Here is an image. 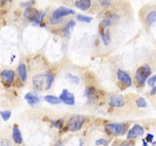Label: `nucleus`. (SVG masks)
Returning a JSON list of instances; mask_svg holds the SVG:
<instances>
[{
  "label": "nucleus",
  "instance_id": "obj_8",
  "mask_svg": "<svg viewBox=\"0 0 156 146\" xmlns=\"http://www.w3.org/2000/svg\"><path fill=\"white\" fill-rule=\"evenodd\" d=\"M44 75L42 74H37L33 78V85L36 90H42L44 84Z\"/></svg>",
  "mask_w": 156,
  "mask_h": 146
},
{
  "label": "nucleus",
  "instance_id": "obj_29",
  "mask_svg": "<svg viewBox=\"0 0 156 146\" xmlns=\"http://www.w3.org/2000/svg\"><path fill=\"white\" fill-rule=\"evenodd\" d=\"M101 6L104 8H108L111 5V0H98Z\"/></svg>",
  "mask_w": 156,
  "mask_h": 146
},
{
  "label": "nucleus",
  "instance_id": "obj_35",
  "mask_svg": "<svg viewBox=\"0 0 156 146\" xmlns=\"http://www.w3.org/2000/svg\"><path fill=\"white\" fill-rule=\"evenodd\" d=\"M56 146H64V145L61 141H59V142H57V144H56Z\"/></svg>",
  "mask_w": 156,
  "mask_h": 146
},
{
  "label": "nucleus",
  "instance_id": "obj_31",
  "mask_svg": "<svg viewBox=\"0 0 156 146\" xmlns=\"http://www.w3.org/2000/svg\"><path fill=\"white\" fill-rule=\"evenodd\" d=\"M34 0H30L29 2H26L22 3L21 5H22L23 6H24V7L28 8V7H30V6L34 4Z\"/></svg>",
  "mask_w": 156,
  "mask_h": 146
},
{
  "label": "nucleus",
  "instance_id": "obj_7",
  "mask_svg": "<svg viewBox=\"0 0 156 146\" xmlns=\"http://www.w3.org/2000/svg\"><path fill=\"white\" fill-rule=\"evenodd\" d=\"M117 78L120 81V82H123L126 86L129 87L132 85V79H131L130 76L126 73L125 71H123V70L119 69L117 71Z\"/></svg>",
  "mask_w": 156,
  "mask_h": 146
},
{
  "label": "nucleus",
  "instance_id": "obj_2",
  "mask_svg": "<svg viewBox=\"0 0 156 146\" xmlns=\"http://www.w3.org/2000/svg\"><path fill=\"white\" fill-rule=\"evenodd\" d=\"M85 121V116L83 115H74L70 118L67 123V128L71 132H76L81 129Z\"/></svg>",
  "mask_w": 156,
  "mask_h": 146
},
{
  "label": "nucleus",
  "instance_id": "obj_36",
  "mask_svg": "<svg viewBox=\"0 0 156 146\" xmlns=\"http://www.w3.org/2000/svg\"><path fill=\"white\" fill-rule=\"evenodd\" d=\"M79 146H83V141H82V139L79 141Z\"/></svg>",
  "mask_w": 156,
  "mask_h": 146
},
{
  "label": "nucleus",
  "instance_id": "obj_9",
  "mask_svg": "<svg viewBox=\"0 0 156 146\" xmlns=\"http://www.w3.org/2000/svg\"><path fill=\"white\" fill-rule=\"evenodd\" d=\"M109 104L114 107H121L125 104V102L121 97L118 95H113L110 99Z\"/></svg>",
  "mask_w": 156,
  "mask_h": 146
},
{
  "label": "nucleus",
  "instance_id": "obj_23",
  "mask_svg": "<svg viewBox=\"0 0 156 146\" xmlns=\"http://www.w3.org/2000/svg\"><path fill=\"white\" fill-rule=\"evenodd\" d=\"M77 19L79 20V21H81V22L90 23L93 20V18H91V17L85 16V15H78Z\"/></svg>",
  "mask_w": 156,
  "mask_h": 146
},
{
  "label": "nucleus",
  "instance_id": "obj_19",
  "mask_svg": "<svg viewBox=\"0 0 156 146\" xmlns=\"http://www.w3.org/2000/svg\"><path fill=\"white\" fill-rule=\"evenodd\" d=\"M44 100L45 101H47V103H50V104H59L61 103V100H59L58 97H55L53 95H47L44 97Z\"/></svg>",
  "mask_w": 156,
  "mask_h": 146
},
{
  "label": "nucleus",
  "instance_id": "obj_20",
  "mask_svg": "<svg viewBox=\"0 0 156 146\" xmlns=\"http://www.w3.org/2000/svg\"><path fill=\"white\" fill-rule=\"evenodd\" d=\"M66 79L69 82H71V83L73 84H75V85H78V84L79 83V77L71 74V73H68V74L66 75Z\"/></svg>",
  "mask_w": 156,
  "mask_h": 146
},
{
  "label": "nucleus",
  "instance_id": "obj_14",
  "mask_svg": "<svg viewBox=\"0 0 156 146\" xmlns=\"http://www.w3.org/2000/svg\"><path fill=\"white\" fill-rule=\"evenodd\" d=\"M76 6L82 11H87L91 6V0H76Z\"/></svg>",
  "mask_w": 156,
  "mask_h": 146
},
{
  "label": "nucleus",
  "instance_id": "obj_26",
  "mask_svg": "<svg viewBox=\"0 0 156 146\" xmlns=\"http://www.w3.org/2000/svg\"><path fill=\"white\" fill-rule=\"evenodd\" d=\"M44 15H45V14H44V13H38L37 15L36 18H35V20L33 21L34 24H36V25H37V24H41V21H43V18H44Z\"/></svg>",
  "mask_w": 156,
  "mask_h": 146
},
{
  "label": "nucleus",
  "instance_id": "obj_38",
  "mask_svg": "<svg viewBox=\"0 0 156 146\" xmlns=\"http://www.w3.org/2000/svg\"><path fill=\"white\" fill-rule=\"evenodd\" d=\"M3 1H5V0H0V2H3Z\"/></svg>",
  "mask_w": 156,
  "mask_h": 146
},
{
  "label": "nucleus",
  "instance_id": "obj_28",
  "mask_svg": "<svg viewBox=\"0 0 156 146\" xmlns=\"http://www.w3.org/2000/svg\"><path fill=\"white\" fill-rule=\"evenodd\" d=\"M51 123L57 129H60L62 128V125H63V120H59L56 121H51Z\"/></svg>",
  "mask_w": 156,
  "mask_h": 146
},
{
  "label": "nucleus",
  "instance_id": "obj_1",
  "mask_svg": "<svg viewBox=\"0 0 156 146\" xmlns=\"http://www.w3.org/2000/svg\"><path fill=\"white\" fill-rule=\"evenodd\" d=\"M76 12L71 9L65 7H59L54 10L50 18V23L51 24H59L63 21V17L69 15H74Z\"/></svg>",
  "mask_w": 156,
  "mask_h": 146
},
{
  "label": "nucleus",
  "instance_id": "obj_12",
  "mask_svg": "<svg viewBox=\"0 0 156 146\" xmlns=\"http://www.w3.org/2000/svg\"><path fill=\"white\" fill-rule=\"evenodd\" d=\"M37 14L38 12L36 9L31 7H28L26 9L25 12L24 14V16L26 19H28L29 21H34L35 20V18H36Z\"/></svg>",
  "mask_w": 156,
  "mask_h": 146
},
{
  "label": "nucleus",
  "instance_id": "obj_30",
  "mask_svg": "<svg viewBox=\"0 0 156 146\" xmlns=\"http://www.w3.org/2000/svg\"><path fill=\"white\" fill-rule=\"evenodd\" d=\"M155 81H156V76L153 75L152 77H151L150 78L148 79V84H149V86L155 87Z\"/></svg>",
  "mask_w": 156,
  "mask_h": 146
},
{
  "label": "nucleus",
  "instance_id": "obj_6",
  "mask_svg": "<svg viewBox=\"0 0 156 146\" xmlns=\"http://www.w3.org/2000/svg\"><path fill=\"white\" fill-rule=\"evenodd\" d=\"M144 134V129L140 125L136 124L133 127L129 130V133L127 135L128 139H133V138H136L137 137H140Z\"/></svg>",
  "mask_w": 156,
  "mask_h": 146
},
{
  "label": "nucleus",
  "instance_id": "obj_24",
  "mask_svg": "<svg viewBox=\"0 0 156 146\" xmlns=\"http://www.w3.org/2000/svg\"><path fill=\"white\" fill-rule=\"evenodd\" d=\"M11 114L12 112L11 110H4V111H0V115H1L2 118L3 119L4 121H7L10 119Z\"/></svg>",
  "mask_w": 156,
  "mask_h": 146
},
{
  "label": "nucleus",
  "instance_id": "obj_18",
  "mask_svg": "<svg viewBox=\"0 0 156 146\" xmlns=\"http://www.w3.org/2000/svg\"><path fill=\"white\" fill-rule=\"evenodd\" d=\"M46 82H47V85H46V90H49L51 88L53 82L54 81V76L50 71H47L45 75Z\"/></svg>",
  "mask_w": 156,
  "mask_h": 146
},
{
  "label": "nucleus",
  "instance_id": "obj_27",
  "mask_svg": "<svg viewBox=\"0 0 156 146\" xmlns=\"http://www.w3.org/2000/svg\"><path fill=\"white\" fill-rule=\"evenodd\" d=\"M108 144V141L105 138H100V139H98L95 141V145L99 146V145H104L107 146Z\"/></svg>",
  "mask_w": 156,
  "mask_h": 146
},
{
  "label": "nucleus",
  "instance_id": "obj_11",
  "mask_svg": "<svg viewBox=\"0 0 156 146\" xmlns=\"http://www.w3.org/2000/svg\"><path fill=\"white\" fill-rule=\"evenodd\" d=\"M24 98L27 100L28 104H30V106H34V105L38 104L41 102V99L38 96H37L36 94H34L32 93H27L25 95Z\"/></svg>",
  "mask_w": 156,
  "mask_h": 146
},
{
  "label": "nucleus",
  "instance_id": "obj_37",
  "mask_svg": "<svg viewBox=\"0 0 156 146\" xmlns=\"http://www.w3.org/2000/svg\"><path fill=\"white\" fill-rule=\"evenodd\" d=\"M143 145H144V146H148L147 143H146V140H145V139H143Z\"/></svg>",
  "mask_w": 156,
  "mask_h": 146
},
{
  "label": "nucleus",
  "instance_id": "obj_32",
  "mask_svg": "<svg viewBox=\"0 0 156 146\" xmlns=\"http://www.w3.org/2000/svg\"><path fill=\"white\" fill-rule=\"evenodd\" d=\"M119 146H133V144H132V142H131V141H123L120 143V144Z\"/></svg>",
  "mask_w": 156,
  "mask_h": 146
},
{
  "label": "nucleus",
  "instance_id": "obj_17",
  "mask_svg": "<svg viewBox=\"0 0 156 146\" xmlns=\"http://www.w3.org/2000/svg\"><path fill=\"white\" fill-rule=\"evenodd\" d=\"M85 94L89 99H94L98 97V92L94 87H89L85 91Z\"/></svg>",
  "mask_w": 156,
  "mask_h": 146
},
{
  "label": "nucleus",
  "instance_id": "obj_10",
  "mask_svg": "<svg viewBox=\"0 0 156 146\" xmlns=\"http://www.w3.org/2000/svg\"><path fill=\"white\" fill-rule=\"evenodd\" d=\"M2 78L4 79L5 82L7 83L11 84L14 81L15 78V72L14 71L10 69H5L1 72Z\"/></svg>",
  "mask_w": 156,
  "mask_h": 146
},
{
  "label": "nucleus",
  "instance_id": "obj_33",
  "mask_svg": "<svg viewBox=\"0 0 156 146\" xmlns=\"http://www.w3.org/2000/svg\"><path fill=\"white\" fill-rule=\"evenodd\" d=\"M153 138H154L153 135H152V134H149L145 140H147V141H149V142H152V140H153Z\"/></svg>",
  "mask_w": 156,
  "mask_h": 146
},
{
  "label": "nucleus",
  "instance_id": "obj_25",
  "mask_svg": "<svg viewBox=\"0 0 156 146\" xmlns=\"http://www.w3.org/2000/svg\"><path fill=\"white\" fill-rule=\"evenodd\" d=\"M136 105L138 107H146L147 106V103H146V100L143 97H140L136 100Z\"/></svg>",
  "mask_w": 156,
  "mask_h": 146
},
{
  "label": "nucleus",
  "instance_id": "obj_3",
  "mask_svg": "<svg viewBox=\"0 0 156 146\" xmlns=\"http://www.w3.org/2000/svg\"><path fill=\"white\" fill-rule=\"evenodd\" d=\"M152 74V69L149 65H144L140 67L136 73V79L140 85H143L146 82V79Z\"/></svg>",
  "mask_w": 156,
  "mask_h": 146
},
{
  "label": "nucleus",
  "instance_id": "obj_16",
  "mask_svg": "<svg viewBox=\"0 0 156 146\" xmlns=\"http://www.w3.org/2000/svg\"><path fill=\"white\" fill-rule=\"evenodd\" d=\"M18 71L21 80H22L23 82H25V81L27 80V68H26V65H24V64H21V65L18 66Z\"/></svg>",
  "mask_w": 156,
  "mask_h": 146
},
{
  "label": "nucleus",
  "instance_id": "obj_21",
  "mask_svg": "<svg viewBox=\"0 0 156 146\" xmlns=\"http://www.w3.org/2000/svg\"><path fill=\"white\" fill-rule=\"evenodd\" d=\"M101 39L105 45H108L111 43V36H110L109 31H106L105 33H104L103 31L101 30Z\"/></svg>",
  "mask_w": 156,
  "mask_h": 146
},
{
  "label": "nucleus",
  "instance_id": "obj_22",
  "mask_svg": "<svg viewBox=\"0 0 156 146\" xmlns=\"http://www.w3.org/2000/svg\"><path fill=\"white\" fill-rule=\"evenodd\" d=\"M75 26H76V21H73V20H71V21L69 22V24H67V26L66 27V28L64 29V34L66 35V36H69L70 34V31H71V30L73 29V27H74Z\"/></svg>",
  "mask_w": 156,
  "mask_h": 146
},
{
  "label": "nucleus",
  "instance_id": "obj_13",
  "mask_svg": "<svg viewBox=\"0 0 156 146\" xmlns=\"http://www.w3.org/2000/svg\"><path fill=\"white\" fill-rule=\"evenodd\" d=\"M12 139L14 140L15 143L20 144L22 143V135L20 129H18V126H14L13 130H12Z\"/></svg>",
  "mask_w": 156,
  "mask_h": 146
},
{
  "label": "nucleus",
  "instance_id": "obj_34",
  "mask_svg": "<svg viewBox=\"0 0 156 146\" xmlns=\"http://www.w3.org/2000/svg\"><path fill=\"white\" fill-rule=\"evenodd\" d=\"M156 93V88L155 87H153V89L152 90V91H151V94L152 95H155Z\"/></svg>",
  "mask_w": 156,
  "mask_h": 146
},
{
  "label": "nucleus",
  "instance_id": "obj_4",
  "mask_svg": "<svg viewBox=\"0 0 156 146\" xmlns=\"http://www.w3.org/2000/svg\"><path fill=\"white\" fill-rule=\"evenodd\" d=\"M106 129L113 135H122L126 133V125L125 123H109L106 126Z\"/></svg>",
  "mask_w": 156,
  "mask_h": 146
},
{
  "label": "nucleus",
  "instance_id": "obj_5",
  "mask_svg": "<svg viewBox=\"0 0 156 146\" xmlns=\"http://www.w3.org/2000/svg\"><path fill=\"white\" fill-rule=\"evenodd\" d=\"M59 100L64 103L67 105H74L75 104V97L72 93L67 89H64L61 94L59 95Z\"/></svg>",
  "mask_w": 156,
  "mask_h": 146
},
{
  "label": "nucleus",
  "instance_id": "obj_15",
  "mask_svg": "<svg viewBox=\"0 0 156 146\" xmlns=\"http://www.w3.org/2000/svg\"><path fill=\"white\" fill-rule=\"evenodd\" d=\"M156 20V12L155 10H152L146 15V23L149 27L153 25Z\"/></svg>",
  "mask_w": 156,
  "mask_h": 146
}]
</instances>
